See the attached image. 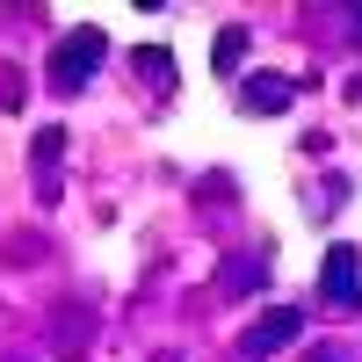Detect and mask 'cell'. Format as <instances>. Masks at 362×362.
<instances>
[{"label": "cell", "mask_w": 362, "mask_h": 362, "mask_svg": "<svg viewBox=\"0 0 362 362\" xmlns=\"http://www.w3.org/2000/svg\"><path fill=\"white\" fill-rule=\"evenodd\" d=\"M319 297H326V305H341V312H348V305H362V261H355L348 239L326 254V268H319Z\"/></svg>", "instance_id": "6da1fadb"}, {"label": "cell", "mask_w": 362, "mask_h": 362, "mask_svg": "<svg viewBox=\"0 0 362 362\" xmlns=\"http://www.w3.org/2000/svg\"><path fill=\"white\" fill-rule=\"evenodd\" d=\"M102 51H109V37H102L95 22H87L80 37H66V44H58V73H51V80H58V87H87V73H95V58H102Z\"/></svg>", "instance_id": "7a4b0ae2"}, {"label": "cell", "mask_w": 362, "mask_h": 362, "mask_svg": "<svg viewBox=\"0 0 362 362\" xmlns=\"http://www.w3.org/2000/svg\"><path fill=\"white\" fill-rule=\"evenodd\" d=\"M297 334H305V312H268L254 334L239 341V355H247V362H261V355H276V348H283V341H297Z\"/></svg>", "instance_id": "3957f363"}, {"label": "cell", "mask_w": 362, "mask_h": 362, "mask_svg": "<svg viewBox=\"0 0 362 362\" xmlns=\"http://www.w3.org/2000/svg\"><path fill=\"white\" fill-rule=\"evenodd\" d=\"M138 66H145V80H153V87H174V58H167L160 44H145V51H138Z\"/></svg>", "instance_id": "277c9868"}, {"label": "cell", "mask_w": 362, "mask_h": 362, "mask_svg": "<svg viewBox=\"0 0 362 362\" xmlns=\"http://www.w3.org/2000/svg\"><path fill=\"white\" fill-rule=\"evenodd\" d=\"M247 95H254V109H283L290 102V80H254Z\"/></svg>", "instance_id": "5b68a950"}, {"label": "cell", "mask_w": 362, "mask_h": 362, "mask_svg": "<svg viewBox=\"0 0 362 362\" xmlns=\"http://www.w3.org/2000/svg\"><path fill=\"white\" fill-rule=\"evenodd\" d=\"M232 58H239V29H218V66L232 73Z\"/></svg>", "instance_id": "8992f818"}, {"label": "cell", "mask_w": 362, "mask_h": 362, "mask_svg": "<svg viewBox=\"0 0 362 362\" xmlns=\"http://www.w3.org/2000/svg\"><path fill=\"white\" fill-rule=\"evenodd\" d=\"M312 362H341V355H334V348H319V355H312Z\"/></svg>", "instance_id": "52a82bcc"}, {"label": "cell", "mask_w": 362, "mask_h": 362, "mask_svg": "<svg viewBox=\"0 0 362 362\" xmlns=\"http://www.w3.org/2000/svg\"><path fill=\"white\" fill-rule=\"evenodd\" d=\"M355 29H362V15H355Z\"/></svg>", "instance_id": "ba28073f"}]
</instances>
